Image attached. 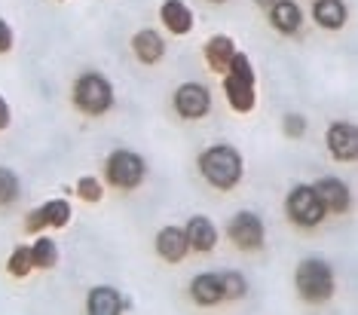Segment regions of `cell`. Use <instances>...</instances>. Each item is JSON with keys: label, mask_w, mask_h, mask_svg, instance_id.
<instances>
[{"label": "cell", "mask_w": 358, "mask_h": 315, "mask_svg": "<svg viewBox=\"0 0 358 315\" xmlns=\"http://www.w3.org/2000/svg\"><path fill=\"white\" fill-rule=\"evenodd\" d=\"M255 68H251L245 52H236L230 59V68L224 74V92L227 101L236 114H251L257 104V92H255Z\"/></svg>", "instance_id": "1"}, {"label": "cell", "mask_w": 358, "mask_h": 315, "mask_svg": "<svg viewBox=\"0 0 358 315\" xmlns=\"http://www.w3.org/2000/svg\"><path fill=\"white\" fill-rule=\"evenodd\" d=\"M202 177L217 190H233L242 181V156L233 147H208L199 156Z\"/></svg>", "instance_id": "2"}, {"label": "cell", "mask_w": 358, "mask_h": 315, "mask_svg": "<svg viewBox=\"0 0 358 315\" xmlns=\"http://www.w3.org/2000/svg\"><path fill=\"white\" fill-rule=\"evenodd\" d=\"M294 281H297L300 297H303L306 303H324V300H331V294H334V272L319 257H309V261L300 263Z\"/></svg>", "instance_id": "3"}, {"label": "cell", "mask_w": 358, "mask_h": 315, "mask_svg": "<svg viewBox=\"0 0 358 315\" xmlns=\"http://www.w3.org/2000/svg\"><path fill=\"white\" fill-rule=\"evenodd\" d=\"M74 104L86 117H101L113 108V86L101 74H83L74 86Z\"/></svg>", "instance_id": "4"}, {"label": "cell", "mask_w": 358, "mask_h": 315, "mask_svg": "<svg viewBox=\"0 0 358 315\" xmlns=\"http://www.w3.org/2000/svg\"><path fill=\"white\" fill-rule=\"evenodd\" d=\"M104 175H108V181L117 190H135L138 184L144 181V175H148V166H144V159L138 156V153L117 150V153H110L108 156Z\"/></svg>", "instance_id": "5"}, {"label": "cell", "mask_w": 358, "mask_h": 315, "mask_svg": "<svg viewBox=\"0 0 358 315\" xmlns=\"http://www.w3.org/2000/svg\"><path fill=\"white\" fill-rule=\"evenodd\" d=\"M285 208H288V217L297 224V227H315V224H322V217H324V205H322L319 193L313 187H306V184H300V187H294L288 193Z\"/></svg>", "instance_id": "6"}, {"label": "cell", "mask_w": 358, "mask_h": 315, "mask_svg": "<svg viewBox=\"0 0 358 315\" xmlns=\"http://www.w3.org/2000/svg\"><path fill=\"white\" fill-rule=\"evenodd\" d=\"M227 236L236 248H245V251H257L260 245H264V221L255 214V212H239L230 221V227H227Z\"/></svg>", "instance_id": "7"}, {"label": "cell", "mask_w": 358, "mask_h": 315, "mask_svg": "<svg viewBox=\"0 0 358 315\" xmlns=\"http://www.w3.org/2000/svg\"><path fill=\"white\" fill-rule=\"evenodd\" d=\"M211 108V92L202 83H184L175 92V110L184 119H202Z\"/></svg>", "instance_id": "8"}, {"label": "cell", "mask_w": 358, "mask_h": 315, "mask_svg": "<svg viewBox=\"0 0 358 315\" xmlns=\"http://www.w3.org/2000/svg\"><path fill=\"white\" fill-rule=\"evenodd\" d=\"M328 150L337 163H355L358 159V132L352 123H334L328 129Z\"/></svg>", "instance_id": "9"}, {"label": "cell", "mask_w": 358, "mask_h": 315, "mask_svg": "<svg viewBox=\"0 0 358 315\" xmlns=\"http://www.w3.org/2000/svg\"><path fill=\"white\" fill-rule=\"evenodd\" d=\"M68 221H71V205L68 202L64 199H50L46 205L34 208V212L25 217V227L31 233H37L43 227H68Z\"/></svg>", "instance_id": "10"}, {"label": "cell", "mask_w": 358, "mask_h": 315, "mask_svg": "<svg viewBox=\"0 0 358 315\" xmlns=\"http://www.w3.org/2000/svg\"><path fill=\"white\" fill-rule=\"evenodd\" d=\"M123 309H129V300H123V294L110 285L92 288L89 297H86V312L89 315H117Z\"/></svg>", "instance_id": "11"}, {"label": "cell", "mask_w": 358, "mask_h": 315, "mask_svg": "<svg viewBox=\"0 0 358 315\" xmlns=\"http://www.w3.org/2000/svg\"><path fill=\"white\" fill-rule=\"evenodd\" d=\"M313 190L319 193L324 212H334V214L349 212V187H346L343 181H337V177H322V181L315 184Z\"/></svg>", "instance_id": "12"}, {"label": "cell", "mask_w": 358, "mask_h": 315, "mask_svg": "<svg viewBox=\"0 0 358 315\" xmlns=\"http://www.w3.org/2000/svg\"><path fill=\"white\" fill-rule=\"evenodd\" d=\"M157 251L162 261H169V263H181L187 251H190V245H187V233L181 227H166V230H159V236H157Z\"/></svg>", "instance_id": "13"}, {"label": "cell", "mask_w": 358, "mask_h": 315, "mask_svg": "<svg viewBox=\"0 0 358 315\" xmlns=\"http://www.w3.org/2000/svg\"><path fill=\"white\" fill-rule=\"evenodd\" d=\"M159 19H162V25L178 37H184L187 31L193 28V13L184 0H166V3L159 6Z\"/></svg>", "instance_id": "14"}, {"label": "cell", "mask_w": 358, "mask_h": 315, "mask_svg": "<svg viewBox=\"0 0 358 315\" xmlns=\"http://www.w3.org/2000/svg\"><path fill=\"white\" fill-rule=\"evenodd\" d=\"M184 233H187V245L196 248V251H211V248L217 245V227L206 214L190 217V224H187Z\"/></svg>", "instance_id": "15"}, {"label": "cell", "mask_w": 358, "mask_h": 315, "mask_svg": "<svg viewBox=\"0 0 358 315\" xmlns=\"http://www.w3.org/2000/svg\"><path fill=\"white\" fill-rule=\"evenodd\" d=\"M233 55H236V43H233V37H227V34H215L206 43V61L215 74H227Z\"/></svg>", "instance_id": "16"}, {"label": "cell", "mask_w": 358, "mask_h": 315, "mask_svg": "<svg viewBox=\"0 0 358 315\" xmlns=\"http://www.w3.org/2000/svg\"><path fill=\"white\" fill-rule=\"evenodd\" d=\"M270 19L275 31H282V34H297L300 25H303V13H300L294 0H275L270 6Z\"/></svg>", "instance_id": "17"}, {"label": "cell", "mask_w": 358, "mask_h": 315, "mask_svg": "<svg viewBox=\"0 0 358 315\" xmlns=\"http://www.w3.org/2000/svg\"><path fill=\"white\" fill-rule=\"evenodd\" d=\"M132 52L141 64H157L162 59V52H166V43H162V37L157 31L148 28V31H138L132 37Z\"/></svg>", "instance_id": "18"}, {"label": "cell", "mask_w": 358, "mask_h": 315, "mask_svg": "<svg viewBox=\"0 0 358 315\" xmlns=\"http://www.w3.org/2000/svg\"><path fill=\"white\" fill-rule=\"evenodd\" d=\"M190 294L193 300L202 303V306H215L224 300L221 294V281H217V272H202V276H196L190 281Z\"/></svg>", "instance_id": "19"}, {"label": "cell", "mask_w": 358, "mask_h": 315, "mask_svg": "<svg viewBox=\"0 0 358 315\" xmlns=\"http://www.w3.org/2000/svg\"><path fill=\"white\" fill-rule=\"evenodd\" d=\"M315 22L328 31L346 25V3L343 0H315Z\"/></svg>", "instance_id": "20"}, {"label": "cell", "mask_w": 358, "mask_h": 315, "mask_svg": "<svg viewBox=\"0 0 358 315\" xmlns=\"http://www.w3.org/2000/svg\"><path fill=\"white\" fill-rule=\"evenodd\" d=\"M31 257H34V266L37 270H50V266L59 263V245H55L52 239H37L34 245H31Z\"/></svg>", "instance_id": "21"}, {"label": "cell", "mask_w": 358, "mask_h": 315, "mask_svg": "<svg viewBox=\"0 0 358 315\" xmlns=\"http://www.w3.org/2000/svg\"><path fill=\"white\" fill-rule=\"evenodd\" d=\"M217 281H221V294L224 300H239V297H245L248 291V281L239 276V272L227 270V272H217Z\"/></svg>", "instance_id": "22"}, {"label": "cell", "mask_w": 358, "mask_h": 315, "mask_svg": "<svg viewBox=\"0 0 358 315\" xmlns=\"http://www.w3.org/2000/svg\"><path fill=\"white\" fill-rule=\"evenodd\" d=\"M6 270L13 272L15 279H25L31 270H34V257H31V248L28 245H19L10 257V263H6Z\"/></svg>", "instance_id": "23"}, {"label": "cell", "mask_w": 358, "mask_h": 315, "mask_svg": "<svg viewBox=\"0 0 358 315\" xmlns=\"http://www.w3.org/2000/svg\"><path fill=\"white\" fill-rule=\"evenodd\" d=\"M19 177H15V172H10V168H0V205H13L15 199H19Z\"/></svg>", "instance_id": "24"}, {"label": "cell", "mask_w": 358, "mask_h": 315, "mask_svg": "<svg viewBox=\"0 0 358 315\" xmlns=\"http://www.w3.org/2000/svg\"><path fill=\"white\" fill-rule=\"evenodd\" d=\"M101 184H99V177H80V181H77V196L80 199H83V202H99L101 199Z\"/></svg>", "instance_id": "25"}, {"label": "cell", "mask_w": 358, "mask_h": 315, "mask_svg": "<svg viewBox=\"0 0 358 315\" xmlns=\"http://www.w3.org/2000/svg\"><path fill=\"white\" fill-rule=\"evenodd\" d=\"M282 126H285V135H288V138H303V132H306V119L300 114H288L282 119Z\"/></svg>", "instance_id": "26"}, {"label": "cell", "mask_w": 358, "mask_h": 315, "mask_svg": "<svg viewBox=\"0 0 358 315\" xmlns=\"http://www.w3.org/2000/svg\"><path fill=\"white\" fill-rule=\"evenodd\" d=\"M10 50H13V28L0 19V55L10 52Z\"/></svg>", "instance_id": "27"}, {"label": "cell", "mask_w": 358, "mask_h": 315, "mask_svg": "<svg viewBox=\"0 0 358 315\" xmlns=\"http://www.w3.org/2000/svg\"><path fill=\"white\" fill-rule=\"evenodd\" d=\"M10 119H13V114H10V104H6V98L0 95V132H3V129L10 126Z\"/></svg>", "instance_id": "28"}, {"label": "cell", "mask_w": 358, "mask_h": 315, "mask_svg": "<svg viewBox=\"0 0 358 315\" xmlns=\"http://www.w3.org/2000/svg\"><path fill=\"white\" fill-rule=\"evenodd\" d=\"M255 3H260V6H264V10H270V6L275 3V0H255Z\"/></svg>", "instance_id": "29"}, {"label": "cell", "mask_w": 358, "mask_h": 315, "mask_svg": "<svg viewBox=\"0 0 358 315\" xmlns=\"http://www.w3.org/2000/svg\"><path fill=\"white\" fill-rule=\"evenodd\" d=\"M211 3H224V0H211Z\"/></svg>", "instance_id": "30"}]
</instances>
